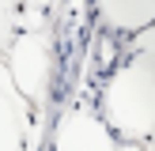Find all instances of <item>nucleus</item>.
<instances>
[{
	"label": "nucleus",
	"mask_w": 155,
	"mask_h": 151,
	"mask_svg": "<svg viewBox=\"0 0 155 151\" xmlns=\"http://www.w3.org/2000/svg\"><path fill=\"white\" fill-rule=\"evenodd\" d=\"M53 49L57 45H53V34L45 27H23V30H15L12 45L0 57L15 91L34 110H42L49 102V91H53V57H57Z\"/></svg>",
	"instance_id": "2"
},
{
	"label": "nucleus",
	"mask_w": 155,
	"mask_h": 151,
	"mask_svg": "<svg viewBox=\"0 0 155 151\" xmlns=\"http://www.w3.org/2000/svg\"><path fill=\"white\" fill-rule=\"evenodd\" d=\"M95 15L114 34H133V30L155 23V0H91Z\"/></svg>",
	"instance_id": "5"
},
{
	"label": "nucleus",
	"mask_w": 155,
	"mask_h": 151,
	"mask_svg": "<svg viewBox=\"0 0 155 151\" xmlns=\"http://www.w3.org/2000/svg\"><path fill=\"white\" fill-rule=\"evenodd\" d=\"M30 117H34V106L15 91L8 68H0V151L27 147Z\"/></svg>",
	"instance_id": "4"
},
{
	"label": "nucleus",
	"mask_w": 155,
	"mask_h": 151,
	"mask_svg": "<svg viewBox=\"0 0 155 151\" xmlns=\"http://www.w3.org/2000/svg\"><path fill=\"white\" fill-rule=\"evenodd\" d=\"M19 11H23L19 0H0V57H4V49L12 45L15 30H19Z\"/></svg>",
	"instance_id": "6"
},
{
	"label": "nucleus",
	"mask_w": 155,
	"mask_h": 151,
	"mask_svg": "<svg viewBox=\"0 0 155 151\" xmlns=\"http://www.w3.org/2000/svg\"><path fill=\"white\" fill-rule=\"evenodd\" d=\"M19 4H23V8H38V11H45L53 0H19Z\"/></svg>",
	"instance_id": "7"
},
{
	"label": "nucleus",
	"mask_w": 155,
	"mask_h": 151,
	"mask_svg": "<svg viewBox=\"0 0 155 151\" xmlns=\"http://www.w3.org/2000/svg\"><path fill=\"white\" fill-rule=\"evenodd\" d=\"M98 117L121 143H144L155 132V60L129 49V57L106 76L98 95Z\"/></svg>",
	"instance_id": "1"
},
{
	"label": "nucleus",
	"mask_w": 155,
	"mask_h": 151,
	"mask_svg": "<svg viewBox=\"0 0 155 151\" xmlns=\"http://www.w3.org/2000/svg\"><path fill=\"white\" fill-rule=\"evenodd\" d=\"M144 147H155V132H151V136H148V140H144Z\"/></svg>",
	"instance_id": "8"
},
{
	"label": "nucleus",
	"mask_w": 155,
	"mask_h": 151,
	"mask_svg": "<svg viewBox=\"0 0 155 151\" xmlns=\"http://www.w3.org/2000/svg\"><path fill=\"white\" fill-rule=\"evenodd\" d=\"M49 147H57V151H110V147H121V140L98 117V110H83L80 106V110H68L57 121Z\"/></svg>",
	"instance_id": "3"
}]
</instances>
